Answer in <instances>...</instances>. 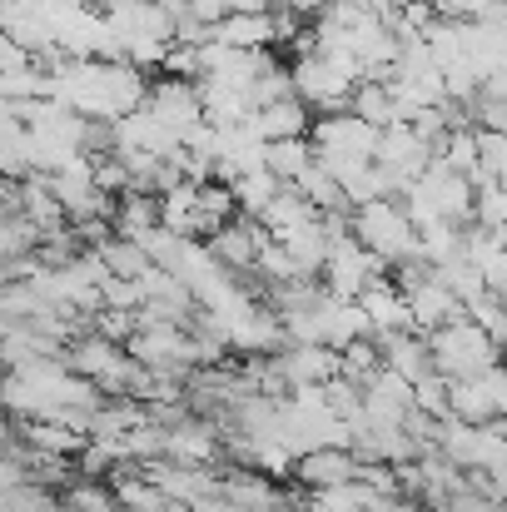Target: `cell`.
I'll return each mask as SVG.
<instances>
[{
    "label": "cell",
    "mask_w": 507,
    "mask_h": 512,
    "mask_svg": "<svg viewBox=\"0 0 507 512\" xmlns=\"http://www.w3.org/2000/svg\"><path fill=\"white\" fill-rule=\"evenodd\" d=\"M358 80H363V70H358V60L348 50L289 60V90H294V100L309 105V115H338V110H348V95H353Z\"/></svg>",
    "instance_id": "6da1fadb"
},
{
    "label": "cell",
    "mask_w": 507,
    "mask_h": 512,
    "mask_svg": "<svg viewBox=\"0 0 507 512\" xmlns=\"http://www.w3.org/2000/svg\"><path fill=\"white\" fill-rule=\"evenodd\" d=\"M348 239L358 249H368L383 269H393L403 259H418V234H413L398 199H368V204L348 209Z\"/></svg>",
    "instance_id": "7a4b0ae2"
},
{
    "label": "cell",
    "mask_w": 507,
    "mask_h": 512,
    "mask_svg": "<svg viewBox=\"0 0 507 512\" xmlns=\"http://www.w3.org/2000/svg\"><path fill=\"white\" fill-rule=\"evenodd\" d=\"M423 343H428V363H433V373L448 378V383H458V378H478V373L498 368V343L488 339L483 329H473L468 319H453V324H443V329H428Z\"/></svg>",
    "instance_id": "3957f363"
},
{
    "label": "cell",
    "mask_w": 507,
    "mask_h": 512,
    "mask_svg": "<svg viewBox=\"0 0 507 512\" xmlns=\"http://www.w3.org/2000/svg\"><path fill=\"white\" fill-rule=\"evenodd\" d=\"M60 363H65L75 378L95 383L105 398H120V393H125V378H130V368H135L120 343H105V339H95V334H85V339H75L70 348H60Z\"/></svg>",
    "instance_id": "277c9868"
},
{
    "label": "cell",
    "mask_w": 507,
    "mask_h": 512,
    "mask_svg": "<svg viewBox=\"0 0 507 512\" xmlns=\"http://www.w3.org/2000/svg\"><path fill=\"white\" fill-rule=\"evenodd\" d=\"M507 413V373L503 368H488L478 378H458L448 383V418L468 423V428H488V423H503Z\"/></svg>",
    "instance_id": "5b68a950"
},
{
    "label": "cell",
    "mask_w": 507,
    "mask_h": 512,
    "mask_svg": "<svg viewBox=\"0 0 507 512\" xmlns=\"http://www.w3.org/2000/svg\"><path fill=\"white\" fill-rule=\"evenodd\" d=\"M378 274H388L368 249H358L348 234L329 244V254H324V269H319V289L329 294V299H358Z\"/></svg>",
    "instance_id": "8992f818"
},
{
    "label": "cell",
    "mask_w": 507,
    "mask_h": 512,
    "mask_svg": "<svg viewBox=\"0 0 507 512\" xmlns=\"http://www.w3.org/2000/svg\"><path fill=\"white\" fill-rule=\"evenodd\" d=\"M309 145H314V155L373 160L378 130H368V125H363V120H353L348 110H338V115H314V125H309Z\"/></svg>",
    "instance_id": "52a82bcc"
},
{
    "label": "cell",
    "mask_w": 507,
    "mask_h": 512,
    "mask_svg": "<svg viewBox=\"0 0 507 512\" xmlns=\"http://www.w3.org/2000/svg\"><path fill=\"white\" fill-rule=\"evenodd\" d=\"M373 165L388 174V179H398L403 189L418 179V174L433 165V150L408 130V125H388V130H378V145H373Z\"/></svg>",
    "instance_id": "ba28073f"
},
{
    "label": "cell",
    "mask_w": 507,
    "mask_h": 512,
    "mask_svg": "<svg viewBox=\"0 0 507 512\" xmlns=\"http://www.w3.org/2000/svg\"><path fill=\"white\" fill-rule=\"evenodd\" d=\"M358 403H363V423L368 428H403V418L413 413V383H403L398 373L378 368L358 388Z\"/></svg>",
    "instance_id": "9c48e42d"
},
{
    "label": "cell",
    "mask_w": 507,
    "mask_h": 512,
    "mask_svg": "<svg viewBox=\"0 0 507 512\" xmlns=\"http://www.w3.org/2000/svg\"><path fill=\"white\" fill-rule=\"evenodd\" d=\"M219 498L239 512H289L299 503L254 468H219Z\"/></svg>",
    "instance_id": "30bf717a"
},
{
    "label": "cell",
    "mask_w": 507,
    "mask_h": 512,
    "mask_svg": "<svg viewBox=\"0 0 507 512\" xmlns=\"http://www.w3.org/2000/svg\"><path fill=\"white\" fill-rule=\"evenodd\" d=\"M224 448H219V428L199 413H189L184 423L165 428V463L179 468H219Z\"/></svg>",
    "instance_id": "8fae6325"
},
{
    "label": "cell",
    "mask_w": 507,
    "mask_h": 512,
    "mask_svg": "<svg viewBox=\"0 0 507 512\" xmlns=\"http://www.w3.org/2000/svg\"><path fill=\"white\" fill-rule=\"evenodd\" d=\"M274 373L284 378V388H324L338 378V353L324 343H284L274 353Z\"/></svg>",
    "instance_id": "7c38bea8"
},
{
    "label": "cell",
    "mask_w": 507,
    "mask_h": 512,
    "mask_svg": "<svg viewBox=\"0 0 507 512\" xmlns=\"http://www.w3.org/2000/svg\"><path fill=\"white\" fill-rule=\"evenodd\" d=\"M145 110L165 125L169 135H184L189 125H199V90L189 80H169V75H155L150 90H145Z\"/></svg>",
    "instance_id": "4fadbf2b"
},
{
    "label": "cell",
    "mask_w": 507,
    "mask_h": 512,
    "mask_svg": "<svg viewBox=\"0 0 507 512\" xmlns=\"http://www.w3.org/2000/svg\"><path fill=\"white\" fill-rule=\"evenodd\" d=\"M289 478L304 493H329V488H348L358 478V463L348 458V448H309V453L294 458Z\"/></svg>",
    "instance_id": "5bb4252c"
},
{
    "label": "cell",
    "mask_w": 507,
    "mask_h": 512,
    "mask_svg": "<svg viewBox=\"0 0 507 512\" xmlns=\"http://www.w3.org/2000/svg\"><path fill=\"white\" fill-rule=\"evenodd\" d=\"M259 239H264V229H259L254 219H229V224H219V229L204 239V249H209V259H214L224 274H254Z\"/></svg>",
    "instance_id": "9a60e30c"
},
{
    "label": "cell",
    "mask_w": 507,
    "mask_h": 512,
    "mask_svg": "<svg viewBox=\"0 0 507 512\" xmlns=\"http://www.w3.org/2000/svg\"><path fill=\"white\" fill-rule=\"evenodd\" d=\"M353 304H358V314H363V324H368V339H383V334H413L408 304H403V294L388 284V274H378Z\"/></svg>",
    "instance_id": "2e32d148"
},
{
    "label": "cell",
    "mask_w": 507,
    "mask_h": 512,
    "mask_svg": "<svg viewBox=\"0 0 507 512\" xmlns=\"http://www.w3.org/2000/svg\"><path fill=\"white\" fill-rule=\"evenodd\" d=\"M309 125H314V115H309V105L304 100H294V95H284V100H269V105H259L254 115H249V135L254 140H309Z\"/></svg>",
    "instance_id": "e0dca14e"
},
{
    "label": "cell",
    "mask_w": 507,
    "mask_h": 512,
    "mask_svg": "<svg viewBox=\"0 0 507 512\" xmlns=\"http://www.w3.org/2000/svg\"><path fill=\"white\" fill-rule=\"evenodd\" d=\"M403 304H408V319H413V334H428V329H443V324H453V319H463V304L428 274L418 289H408L403 294Z\"/></svg>",
    "instance_id": "ac0fdd59"
},
{
    "label": "cell",
    "mask_w": 507,
    "mask_h": 512,
    "mask_svg": "<svg viewBox=\"0 0 507 512\" xmlns=\"http://www.w3.org/2000/svg\"><path fill=\"white\" fill-rule=\"evenodd\" d=\"M15 438H20V448H30V453H40V458H65V463H75L80 448H85V433L60 428V423H45V418L15 423Z\"/></svg>",
    "instance_id": "d6986e66"
},
{
    "label": "cell",
    "mask_w": 507,
    "mask_h": 512,
    "mask_svg": "<svg viewBox=\"0 0 507 512\" xmlns=\"http://www.w3.org/2000/svg\"><path fill=\"white\" fill-rule=\"evenodd\" d=\"M373 343H378V363H383L388 373H398L403 383H418V378L433 373L423 334H383V339H373Z\"/></svg>",
    "instance_id": "ffe728a7"
},
{
    "label": "cell",
    "mask_w": 507,
    "mask_h": 512,
    "mask_svg": "<svg viewBox=\"0 0 507 512\" xmlns=\"http://www.w3.org/2000/svg\"><path fill=\"white\" fill-rule=\"evenodd\" d=\"M209 40L224 45V50H274V20H269V10L224 15L219 25H209Z\"/></svg>",
    "instance_id": "44dd1931"
},
{
    "label": "cell",
    "mask_w": 507,
    "mask_h": 512,
    "mask_svg": "<svg viewBox=\"0 0 507 512\" xmlns=\"http://www.w3.org/2000/svg\"><path fill=\"white\" fill-rule=\"evenodd\" d=\"M284 254H289V264H294V274L299 279H319V269H324V254H329V234H324V224L319 219H309V224H299V229H289L284 239H274Z\"/></svg>",
    "instance_id": "7402d4cb"
},
{
    "label": "cell",
    "mask_w": 507,
    "mask_h": 512,
    "mask_svg": "<svg viewBox=\"0 0 507 512\" xmlns=\"http://www.w3.org/2000/svg\"><path fill=\"white\" fill-rule=\"evenodd\" d=\"M194 189H199V184H174L169 194L155 199V219H160V229L174 234V239H204V219H199Z\"/></svg>",
    "instance_id": "603a6c76"
},
{
    "label": "cell",
    "mask_w": 507,
    "mask_h": 512,
    "mask_svg": "<svg viewBox=\"0 0 507 512\" xmlns=\"http://www.w3.org/2000/svg\"><path fill=\"white\" fill-rule=\"evenodd\" d=\"M150 229H160V219H155V194L125 189V194L115 199V209H110V234H115V239H130V244H145Z\"/></svg>",
    "instance_id": "cb8c5ba5"
},
{
    "label": "cell",
    "mask_w": 507,
    "mask_h": 512,
    "mask_svg": "<svg viewBox=\"0 0 507 512\" xmlns=\"http://www.w3.org/2000/svg\"><path fill=\"white\" fill-rule=\"evenodd\" d=\"M309 219H319V214L309 209V199H304L294 184H284V189H279V194H274V199L259 209V219H254V224H259L269 239H284L289 229H299V224H309Z\"/></svg>",
    "instance_id": "d4e9b609"
},
{
    "label": "cell",
    "mask_w": 507,
    "mask_h": 512,
    "mask_svg": "<svg viewBox=\"0 0 507 512\" xmlns=\"http://www.w3.org/2000/svg\"><path fill=\"white\" fill-rule=\"evenodd\" d=\"M110 493H115V508L120 512H165V498H160V488H150V478L140 473V468H115L110 478Z\"/></svg>",
    "instance_id": "484cf974"
},
{
    "label": "cell",
    "mask_w": 507,
    "mask_h": 512,
    "mask_svg": "<svg viewBox=\"0 0 507 512\" xmlns=\"http://www.w3.org/2000/svg\"><path fill=\"white\" fill-rule=\"evenodd\" d=\"M279 189H284V184H279L269 170H249V174H239V179H229L234 214H239V219H259V209H264Z\"/></svg>",
    "instance_id": "4316f807"
},
{
    "label": "cell",
    "mask_w": 507,
    "mask_h": 512,
    "mask_svg": "<svg viewBox=\"0 0 507 512\" xmlns=\"http://www.w3.org/2000/svg\"><path fill=\"white\" fill-rule=\"evenodd\" d=\"M309 165H314V145L309 140H269L264 145V170L274 174L279 184H294Z\"/></svg>",
    "instance_id": "83f0119b"
},
{
    "label": "cell",
    "mask_w": 507,
    "mask_h": 512,
    "mask_svg": "<svg viewBox=\"0 0 507 512\" xmlns=\"http://www.w3.org/2000/svg\"><path fill=\"white\" fill-rule=\"evenodd\" d=\"M55 503H60V512H120L105 478H80V473L60 488V498H55Z\"/></svg>",
    "instance_id": "f1b7e54d"
},
{
    "label": "cell",
    "mask_w": 507,
    "mask_h": 512,
    "mask_svg": "<svg viewBox=\"0 0 507 512\" xmlns=\"http://www.w3.org/2000/svg\"><path fill=\"white\" fill-rule=\"evenodd\" d=\"M348 115L363 120L368 130H388L393 125V100H388V85H373V80H358L353 95H348Z\"/></svg>",
    "instance_id": "f546056e"
},
{
    "label": "cell",
    "mask_w": 507,
    "mask_h": 512,
    "mask_svg": "<svg viewBox=\"0 0 507 512\" xmlns=\"http://www.w3.org/2000/svg\"><path fill=\"white\" fill-rule=\"evenodd\" d=\"M95 259L105 264V274H110V279H130V284L150 269L145 249H140V244H130V239H115V234H110V239L95 249Z\"/></svg>",
    "instance_id": "4dcf8cb0"
},
{
    "label": "cell",
    "mask_w": 507,
    "mask_h": 512,
    "mask_svg": "<svg viewBox=\"0 0 507 512\" xmlns=\"http://www.w3.org/2000/svg\"><path fill=\"white\" fill-rule=\"evenodd\" d=\"M378 368H383V363H378V343L373 339H353L348 348H338V378H348V383L363 388Z\"/></svg>",
    "instance_id": "1f68e13d"
},
{
    "label": "cell",
    "mask_w": 507,
    "mask_h": 512,
    "mask_svg": "<svg viewBox=\"0 0 507 512\" xmlns=\"http://www.w3.org/2000/svg\"><path fill=\"white\" fill-rule=\"evenodd\" d=\"M194 204H199V219H204V239L219 229V224H229V219H239L234 214V199H229V184H199L194 189Z\"/></svg>",
    "instance_id": "d6a6232c"
},
{
    "label": "cell",
    "mask_w": 507,
    "mask_h": 512,
    "mask_svg": "<svg viewBox=\"0 0 507 512\" xmlns=\"http://www.w3.org/2000/svg\"><path fill=\"white\" fill-rule=\"evenodd\" d=\"M463 319L473 324V329H483L488 339L503 348V334H507V319H503V299L498 294H478L473 304H463Z\"/></svg>",
    "instance_id": "836d02e7"
},
{
    "label": "cell",
    "mask_w": 507,
    "mask_h": 512,
    "mask_svg": "<svg viewBox=\"0 0 507 512\" xmlns=\"http://www.w3.org/2000/svg\"><path fill=\"white\" fill-rule=\"evenodd\" d=\"M413 413L443 423V418H448V378H438V373L418 378V383H413Z\"/></svg>",
    "instance_id": "e575fe53"
},
{
    "label": "cell",
    "mask_w": 507,
    "mask_h": 512,
    "mask_svg": "<svg viewBox=\"0 0 507 512\" xmlns=\"http://www.w3.org/2000/svg\"><path fill=\"white\" fill-rule=\"evenodd\" d=\"M503 219H507L503 184H478V189H473V224H483V229H503Z\"/></svg>",
    "instance_id": "d590c367"
},
{
    "label": "cell",
    "mask_w": 507,
    "mask_h": 512,
    "mask_svg": "<svg viewBox=\"0 0 507 512\" xmlns=\"http://www.w3.org/2000/svg\"><path fill=\"white\" fill-rule=\"evenodd\" d=\"M160 75H169V80H199V45H174L169 40L165 60H160Z\"/></svg>",
    "instance_id": "8d00e7d4"
},
{
    "label": "cell",
    "mask_w": 507,
    "mask_h": 512,
    "mask_svg": "<svg viewBox=\"0 0 507 512\" xmlns=\"http://www.w3.org/2000/svg\"><path fill=\"white\" fill-rule=\"evenodd\" d=\"M25 65H30V55L0 30V75H15V70H25Z\"/></svg>",
    "instance_id": "74e56055"
},
{
    "label": "cell",
    "mask_w": 507,
    "mask_h": 512,
    "mask_svg": "<svg viewBox=\"0 0 507 512\" xmlns=\"http://www.w3.org/2000/svg\"><path fill=\"white\" fill-rule=\"evenodd\" d=\"M15 10V0H0V25H5V15Z\"/></svg>",
    "instance_id": "f35d334b"
},
{
    "label": "cell",
    "mask_w": 507,
    "mask_h": 512,
    "mask_svg": "<svg viewBox=\"0 0 507 512\" xmlns=\"http://www.w3.org/2000/svg\"><path fill=\"white\" fill-rule=\"evenodd\" d=\"M20 5H30V0H20Z\"/></svg>",
    "instance_id": "ab89813d"
},
{
    "label": "cell",
    "mask_w": 507,
    "mask_h": 512,
    "mask_svg": "<svg viewBox=\"0 0 507 512\" xmlns=\"http://www.w3.org/2000/svg\"><path fill=\"white\" fill-rule=\"evenodd\" d=\"M0 373H5V363H0Z\"/></svg>",
    "instance_id": "60d3db41"
},
{
    "label": "cell",
    "mask_w": 507,
    "mask_h": 512,
    "mask_svg": "<svg viewBox=\"0 0 507 512\" xmlns=\"http://www.w3.org/2000/svg\"><path fill=\"white\" fill-rule=\"evenodd\" d=\"M503 5H507V0H503Z\"/></svg>",
    "instance_id": "b9f144b4"
}]
</instances>
